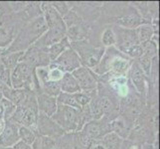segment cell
Returning a JSON list of instances; mask_svg holds the SVG:
<instances>
[{
  "label": "cell",
  "instance_id": "1",
  "mask_svg": "<svg viewBox=\"0 0 160 149\" xmlns=\"http://www.w3.org/2000/svg\"><path fill=\"white\" fill-rule=\"evenodd\" d=\"M48 30V27L43 15L30 20L26 25L21 27L17 37L12 44L6 49L5 53L24 52L31 47L39 38ZM3 53V54H5Z\"/></svg>",
  "mask_w": 160,
  "mask_h": 149
},
{
  "label": "cell",
  "instance_id": "2",
  "mask_svg": "<svg viewBox=\"0 0 160 149\" xmlns=\"http://www.w3.org/2000/svg\"><path fill=\"white\" fill-rule=\"evenodd\" d=\"M52 119L65 131V133H75L82 128L81 109L58 104Z\"/></svg>",
  "mask_w": 160,
  "mask_h": 149
},
{
  "label": "cell",
  "instance_id": "3",
  "mask_svg": "<svg viewBox=\"0 0 160 149\" xmlns=\"http://www.w3.org/2000/svg\"><path fill=\"white\" fill-rule=\"evenodd\" d=\"M63 21L66 25V37L70 43L86 40L89 35L90 27L78 12L70 10L63 17Z\"/></svg>",
  "mask_w": 160,
  "mask_h": 149
},
{
  "label": "cell",
  "instance_id": "4",
  "mask_svg": "<svg viewBox=\"0 0 160 149\" xmlns=\"http://www.w3.org/2000/svg\"><path fill=\"white\" fill-rule=\"evenodd\" d=\"M71 47L79 55L82 66L89 69L97 67L106 52L104 47H93L87 40L71 43Z\"/></svg>",
  "mask_w": 160,
  "mask_h": 149
},
{
  "label": "cell",
  "instance_id": "5",
  "mask_svg": "<svg viewBox=\"0 0 160 149\" xmlns=\"http://www.w3.org/2000/svg\"><path fill=\"white\" fill-rule=\"evenodd\" d=\"M20 29L18 21L14 20L12 15H0V51L2 48H8V45H11Z\"/></svg>",
  "mask_w": 160,
  "mask_h": 149
},
{
  "label": "cell",
  "instance_id": "6",
  "mask_svg": "<svg viewBox=\"0 0 160 149\" xmlns=\"http://www.w3.org/2000/svg\"><path fill=\"white\" fill-rule=\"evenodd\" d=\"M35 133L43 137L59 139L65 134V131L55 122L52 117L39 112L36 122Z\"/></svg>",
  "mask_w": 160,
  "mask_h": 149
},
{
  "label": "cell",
  "instance_id": "7",
  "mask_svg": "<svg viewBox=\"0 0 160 149\" xmlns=\"http://www.w3.org/2000/svg\"><path fill=\"white\" fill-rule=\"evenodd\" d=\"M112 121V120L106 117L100 120H91L82 126L81 132L92 140H100L104 135L112 132V125H110Z\"/></svg>",
  "mask_w": 160,
  "mask_h": 149
},
{
  "label": "cell",
  "instance_id": "8",
  "mask_svg": "<svg viewBox=\"0 0 160 149\" xmlns=\"http://www.w3.org/2000/svg\"><path fill=\"white\" fill-rule=\"evenodd\" d=\"M20 62H24L33 69L45 68L51 64V61L46 52V48H37L32 45L24 51Z\"/></svg>",
  "mask_w": 160,
  "mask_h": 149
},
{
  "label": "cell",
  "instance_id": "9",
  "mask_svg": "<svg viewBox=\"0 0 160 149\" xmlns=\"http://www.w3.org/2000/svg\"><path fill=\"white\" fill-rule=\"evenodd\" d=\"M53 64L63 73H73L75 70L82 66L79 55L71 46L66 49L60 56L54 61Z\"/></svg>",
  "mask_w": 160,
  "mask_h": 149
},
{
  "label": "cell",
  "instance_id": "10",
  "mask_svg": "<svg viewBox=\"0 0 160 149\" xmlns=\"http://www.w3.org/2000/svg\"><path fill=\"white\" fill-rule=\"evenodd\" d=\"M112 30L115 35V40H117L115 45L120 52L124 53L125 55L132 47L140 44L137 39L134 29H126L119 26H115Z\"/></svg>",
  "mask_w": 160,
  "mask_h": 149
},
{
  "label": "cell",
  "instance_id": "11",
  "mask_svg": "<svg viewBox=\"0 0 160 149\" xmlns=\"http://www.w3.org/2000/svg\"><path fill=\"white\" fill-rule=\"evenodd\" d=\"M78 82L81 91L90 92L96 91L98 87V78L95 73L89 68H86L84 66H81L80 68L75 70L73 73H71Z\"/></svg>",
  "mask_w": 160,
  "mask_h": 149
},
{
  "label": "cell",
  "instance_id": "12",
  "mask_svg": "<svg viewBox=\"0 0 160 149\" xmlns=\"http://www.w3.org/2000/svg\"><path fill=\"white\" fill-rule=\"evenodd\" d=\"M19 125L11 120H6L0 133V147H13L19 139Z\"/></svg>",
  "mask_w": 160,
  "mask_h": 149
},
{
  "label": "cell",
  "instance_id": "13",
  "mask_svg": "<svg viewBox=\"0 0 160 149\" xmlns=\"http://www.w3.org/2000/svg\"><path fill=\"white\" fill-rule=\"evenodd\" d=\"M41 10H42L43 17L47 24L48 29L53 28V27L65 25L63 21V17L55 10V8L51 5V2H42Z\"/></svg>",
  "mask_w": 160,
  "mask_h": 149
},
{
  "label": "cell",
  "instance_id": "14",
  "mask_svg": "<svg viewBox=\"0 0 160 149\" xmlns=\"http://www.w3.org/2000/svg\"><path fill=\"white\" fill-rule=\"evenodd\" d=\"M37 106L38 112L43 113L47 117H52L53 114L56 112L58 102L57 97L45 95V93H38L37 95Z\"/></svg>",
  "mask_w": 160,
  "mask_h": 149
},
{
  "label": "cell",
  "instance_id": "15",
  "mask_svg": "<svg viewBox=\"0 0 160 149\" xmlns=\"http://www.w3.org/2000/svg\"><path fill=\"white\" fill-rule=\"evenodd\" d=\"M123 139L113 132H109L100 140H93L90 149H120Z\"/></svg>",
  "mask_w": 160,
  "mask_h": 149
},
{
  "label": "cell",
  "instance_id": "16",
  "mask_svg": "<svg viewBox=\"0 0 160 149\" xmlns=\"http://www.w3.org/2000/svg\"><path fill=\"white\" fill-rule=\"evenodd\" d=\"M129 76L130 80L133 84L134 87L136 91L138 92L140 95L145 92V84H146V79L145 75L142 72L141 68L139 67V65L137 64V62L133 63L131 65V67L129 68Z\"/></svg>",
  "mask_w": 160,
  "mask_h": 149
},
{
  "label": "cell",
  "instance_id": "17",
  "mask_svg": "<svg viewBox=\"0 0 160 149\" xmlns=\"http://www.w3.org/2000/svg\"><path fill=\"white\" fill-rule=\"evenodd\" d=\"M61 92L65 93H76L81 92L78 82L71 73H64L62 79L59 81Z\"/></svg>",
  "mask_w": 160,
  "mask_h": 149
},
{
  "label": "cell",
  "instance_id": "18",
  "mask_svg": "<svg viewBox=\"0 0 160 149\" xmlns=\"http://www.w3.org/2000/svg\"><path fill=\"white\" fill-rule=\"evenodd\" d=\"M71 46V43L68 40L67 37H65L63 40H61L60 42L53 44V45L49 46L46 48V52L49 56L51 63H53L55 60H56L61 54H62L66 49H68Z\"/></svg>",
  "mask_w": 160,
  "mask_h": 149
},
{
  "label": "cell",
  "instance_id": "19",
  "mask_svg": "<svg viewBox=\"0 0 160 149\" xmlns=\"http://www.w3.org/2000/svg\"><path fill=\"white\" fill-rule=\"evenodd\" d=\"M24 52H13V53H5L0 55V62L2 63L5 69L12 71L17 66Z\"/></svg>",
  "mask_w": 160,
  "mask_h": 149
},
{
  "label": "cell",
  "instance_id": "20",
  "mask_svg": "<svg viewBox=\"0 0 160 149\" xmlns=\"http://www.w3.org/2000/svg\"><path fill=\"white\" fill-rule=\"evenodd\" d=\"M137 39L140 44L146 43L148 41L152 40V37L154 36V31L152 28V24L150 23H142L138 27L134 29Z\"/></svg>",
  "mask_w": 160,
  "mask_h": 149
},
{
  "label": "cell",
  "instance_id": "21",
  "mask_svg": "<svg viewBox=\"0 0 160 149\" xmlns=\"http://www.w3.org/2000/svg\"><path fill=\"white\" fill-rule=\"evenodd\" d=\"M129 69V63L125 58H113L109 63V71L112 70L114 74L121 75Z\"/></svg>",
  "mask_w": 160,
  "mask_h": 149
},
{
  "label": "cell",
  "instance_id": "22",
  "mask_svg": "<svg viewBox=\"0 0 160 149\" xmlns=\"http://www.w3.org/2000/svg\"><path fill=\"white\" fill-rule=\"evenodd\" d=\"M16 107H17L14 103L3 97L1 102H0V118H2L4 121L10 119V117L15 112Z\"/></svg>",
  "mask_w": 160,
  "mask_h": 149
},
{
  "label": "cell",
  "instance_id": "23",
  "mask_svg": "<svg viewBox=\"0 0 160 149\" xmlns=\"http://www.w3.org/2000/svg\"><path fill=\"white\" fill-rule=\"evenodd\" d=\"M57 102L58 104H63V106H67L70 107H74L77 109H81L82 107L78 104L75 97V93H65L61 92L57 97Z\"/></svg>",
  "mask_w": 160,
  "mask_h": 149
},
{
  "label": "cell",
  "instance_id": "24",
  "mask_svg": "<svg viewBox=\"0 0 160 149\" xmlns=\"http://www.w3.org/2000/svg\"><path fill=\"white\" fill-rule=\"evenodd\" d=\"M18 133H19L20 141L24 142L28 145L32 144L37 136L34 130H32L31 128H28V127H25V126H19Z\"/></svg>",
  "mask_w": 160,
  "mask_h": 149
},
{
  "label": "cell",
  "instance_id": "25",
  "mask_svg": "<svg viewBox=\"0 0 160 149\" xmlns=\"http://www.w3.org/2000/svg\"><path fill=\"white\" fill-rule=\"evenodd\" d=\"M115 35L112 28H107L102 32V43L104 47H112L115 45Z\"/></svg>",
  "mask_w": 160,
  "mask_h": 149
},
{
  "label": "cell",
  "instance_id": "26",
  "mask_svg": "<svg viewBox=\"0 0 160 149\" xmlns=\"http://www.w3.org/2000/svg\"><path fill=\"white\" fill-rule=\"evenodd\" d=\"M51 5L55 8V10L57 12L64 17V16L67 14L69 11L71 10L69 4L67 2H63V1H55V2H51Z\"/></svg>",
  "mask_w": 160,
  "mask_h": 149
},
{
  "label": "cell",
  "instance_id": "27",
  "mask_svg": "<svg viewBox=\"0 0 160 149\" xmlns=\"http://www.w3.org/2000/svg\"><path fill=\"white\" fill-rule=\"evenodd\" d=\"M0 81H1L5 86L12 87H11V71L4 69L1 75H0Z\"/></svg>",
  "mask_w": 160,
  "mask_h": 149
},
{
  "label": "cell",
  "instance_id": "28",
  "mask_svg": "<svg viewBox=\"0 0 160 149\" xmlns=\"http://www.w3.org/2000/svg\"><path fill=\"white\" fill-rule=\"evenodd\" d=\"M31 149H44V142H43V136L37 135L35 140L30 145Z\"/></svg>",
  "mask_w": 160,
  "mask_h": 149
},
{
  "label": "cell",
  "instance_id": "29",
  "mask_svg": "<svg viewBox=\"0 0 160 149\" xmlns=\"http://www.w3.org/2000/svg\"><path fill=\"white\" fill-rule=\"evenodd\" d=\"M12 148L13 149H31V146L26 144L24 142H22V141H18Z\"/></svg>",
  "mask_w": 160,
  "mask_h": 149
},
{
  "label": "cell",
  "instance_id": "30",
  "mask_svg": "<svg viewBox=\"0 0 160 149\" xmlns=\"http://www.w3.org/2000/svg\"><path fill=\"white\" fill-rule=\"evenodd\" d=\"M4 123H5V121L2 118H0V133H1V131L4 127Z\"/></svg>",
  "mask_w": 160,
  "mask_h": 149
},
{
  "label": "cell",
  "instance_id": "31",
  "mask_svg": "<svg viewBox=\"0 0 160 149\" xmlns=\"http://www.w3.org/2000/svg\"><path fill=\"white\" fill-rule=\"evenodd\" d=\"M5 68H4V66L2 65V63L1 62H0V75H1V73H2V72H3V70H4Z\"/></svg>",
  "mask_w": 160,
  "mask_h": 149
},
{
  "label": "cell",
  "instance_id": "32",
  "mask_svg": "<svg viewBox=\"0 0 160 149\" xmlns=\"http://www.w3.org/2000/svg\"><path fill=\"white\" fill-rule=\"evenodd\" d=\"M3 99V95H2V92H1V91H0V102H1V101Z\"/></svg>",
  "mask_w": 160,
  "mask_h": 149
},
{
  "label": "cell",
  "instance_id": "33",
  "mask_svg": "<svg viewBox=\"0 0 160 149\" xmlns=\"http://www.w3.org/2000/svg\"><path fill=\"white\" fill-rule=\"evenodd\" d=\"M0 149H13L12 147H0Z\"/></svg>",
  "mask_w": 160,
  "mask_h": 149
}]
</instances>
